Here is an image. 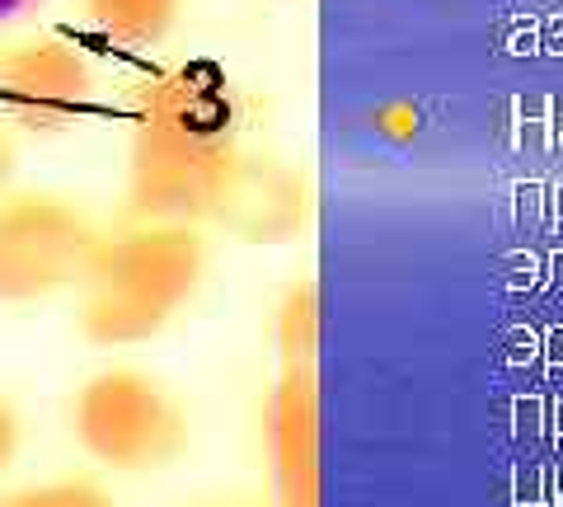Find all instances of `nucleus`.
<instances>
[{
  "label": "nucleus",
  "instance_id": "nucleus-2",
  "mask_svg": "<svg viewBox=\"0 0 563 507\" xmlns=\"http://www.w3.org/2000/svg\"><path fill=\"white\" fill-rule=\"evenodd\" d=\"M76 437L109 470H161L184 451L188 423L179 405L132 366L85 381L76 395Z\"/></svg>",
  "mask_w": 563,
  "mask_h": 507
},
{
  "label": "nucleus",
  "instance_id": "nucleus-12",
  "mask_svg": "<svg viewBox=\"0 0 563 507\" xmlns=\"http://www.w3.org/2000/svg\"><path fill=\"white\" fill-rule=\"evenodd\" d=\"M38 0H0V24H10V20H20V14H29Z\"/></svg>",
  "mask_w": 563,
  "mask_h": 507
},
{
  "label": "nucleus",
  "instance_id": "nucleus-8",
  "mask_svg": "<svg viewBox=\"0 0 563 507\" xmlns=\"http://www.w3.org/2000/svg\"><path fill=\"white\" fill-rule=\"evenodd\" d=\"M225 118H231V95H225V76L217 66H184V71L165 76L151 95L146 122L151 128H169L192 142H221Z\"/></svg>",
  "mask_w": 563,
  "mask_h": 507
},
{
  "label": "nucleus",
  "instance_id": "nucleus-10",
  "mask_svg": "<svg viewBox=\"0 0 563 507\" xmlns=\"http://www.w3.org/2000/svg\"><path fill=\"white\" fill-rule=\"evenodd\" d=\"M0 507H113V498L90 480H47L0 498Z\"/></svg>",
  "mask_w": 563,
  "mask_h": 507
},
{
  "label": "nucleus",
  "instance_id": "nucleus-14",
  "mask_svg": "<svg viewBox=\"0 0 563 507\" xmlns=\"http://www.w3.org/2000/svg\"><path fill=\"white\" fill-rule=\"evenodd\" d=\"M198 507H250V503H198Z\"/></svg>",
  "mask_w": 563,
  "mask_h": 507
},
{
  "label": "nucleus",
  "instance_id": "nucleus-6",
  "mask_svg": "<svg viewBox=\"0 0 563 507\" xmlns=\"http://www.w3.org/2000/svg\"><path fill=\"white\" fill-rule=\"evenodd\" d=\"M306 184L273 161H231L211 217L240 240H291L306 225Z\"/></svg>",
  "mask_w": 563,
  "mask_h": 507
},
{
  "label": "nucleus",
  "instance_id": "nucleus-7",
  "mask_svg": "<svg viewBox=\"0 0 563 507\" xmlns=\"http://www.w3.org/2000/svg\"><path fill=\"white\" fill-rule=\"evenodd\" d=\"M90 99V76L80 57L57 43H33L0 57V103L29 122H66Z\"/></svg>",
  "mask_w": 563,
  "mask_h": 507
},
{
  "label": "nucleus",
  "instance_id": "nucleus-13",
  "mask_svg": "<svg viewBox=\"0 0 563 507\" xmlns=\"http://www.w3.org/2000/svg\"><path fill=\"white\" fill-rule=\"evenodd\" d=\"M5 169H10V151H5V142H0V184H5Z\"/></svg>",
  "mask_w": 563,
  "mask_h": 507
},
{
  "label": "nucleus",
  "instance_id": "nucleus-1",
  "mask_svg": "<svg viewBox=\"0 0 563 507\" xmlns=\"http://www.w3.org/2000/svg\"><path fill=\"white\" fill-rule=\"evenodd\" d=\"M207 250L188 225H141L99 244L85 277L80 329L103 348L146 343L202 283Z\"/></svg>",
  "mask_w": 563,
  "mask_h": 507
},
{
  "label": "nucleus",
  "instance_id": "nucleus-9",
  "mask_svg": "<svg viewBox=\"0 0 563 507\" xmlns=\"http://www.w3.org/2000/svg\"><path fill=\"white\" fill-rule=\"evenodd\" d=\"M85 5H90L95 24L118 33V38L146 43V38H155V33H165L179 0H85Z\"/></svg>",
  "mask_w": 563,
  "mask_h": 507
},
{
  "label": "nucleus",
  "instance_id": "nucleus-11",
  "mask_svg": "<svg viewBox=\"0 0 563 507\" xmlns=\"http://www.w3.org/2000/svg\"><path fill=\"white\" fill-rule=\"evenodd\" d=\"M14 451H20V414L0 399V470L14 461Z\"/></svg>",
  "mask_w": 563,
  "mask_h": 507
},
{
  "label": "nucleus",
  "instance_id": "nucleus-5",
  "mask_svg": "<svg viewBox=\"0 0 563 507\" xmlns=\"http://www.w3.org/2000/svg\"><path fill=\"white\" fill-rule=\"evenodd\" d=\"M268 442L282 507H320V399L314 353H287V376L268 409Z\"/></svg>",
  "mask_w": 563,
  "mask_h": 507
},
{
  "label": "nucleus",
  "instance_id": "nucleus-4",
  "mask_svg": "<svg viewBox=\"0 0 563 507\" xmlns=\"http://www.w3.org/2000/svg\"><path fill=\"white\" fill-rule=\"evenodd\" d=\"M231 161L235 155L225 151V142H192L141 122L132 151V212L161 225L211 217Z\"/></svg>",
  "mask_w": 563,
  "mask_h": 507
},
{
  "label": "nucleus",
  "instance_id": "nucleus-3",
  "mask_svg": "<svg viewBox=\"0 0 563 507\" xmlns=\"http://www.w3.org/2000/svg\"><path fill=\"white\" fill-rule=\"evenodd\" d=\"M103 235L57 198H0V301H47L85 287Z\"/></svg>",
  "mask_w": 563,
  "mask_h": 507
}]
</instances>
